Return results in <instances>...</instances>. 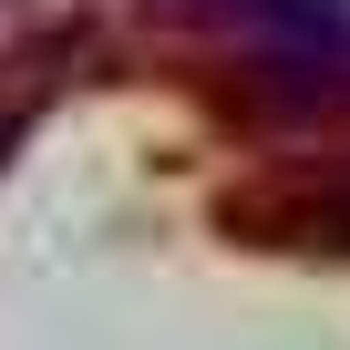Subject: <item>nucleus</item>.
<instances>
[{
	"label": "nucleus",
	"mask_w": 350,
	"mask_h": 350,
	"mask_svg": "<svg viewBox=\"0 0 350 350\" xmlns=\"http://www.w3.org/2000/svg\"><path fill=\"white\" fill-rule=\"evenodd\" d=\"M299 237H319V247H350V154H340L319 186L299 196Z\"/></svg>",
	"instance_id": "1"
}]
</instances>
